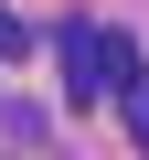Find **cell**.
I'll use <instances>...</instances> for the list:
<instances>
[{"label": "cell", "instance_id": "3", "mask_svg": "<svg viewBox=\"0 0 149 160\" xmlns=\"http://www.w3.org/2000/svg\"><path fill=\"white\" fill-rule=\"evenodd\" d=\"M11 43H22V22H11V11H0V53H11Z\"/></svg>", "mask_w": 149, "mask_h": 160}, {"label": "cell", "instance_id": "2", "mask_svg": "<svg viewBox=\"0 0 149 160\" xmlns=\"http://www.w3.org/2000/svg\"><path fill=\"white\" fill-rule=\"evenodd\" d=\"M117 107H128V139H138V149H149V64H138V75H128V86H117Z\"/></svg>", "mask_w": 149, "mask_h": 160}, {"label": "cell", "instance_id": "1", "mask_svg": "<svg viewBox=\"0 0 149 160\" xmlns=\"http://www.w3.org/2000/svg\"><path fill=\"white\" fill-rule=\"evenodd\" d=\"M53 43H64V96H74V107H96L107 86H128V75H138V43L107 32V22H64Z\"/></svg>", "mask_w": 149, "mask_h": 160}]
</instances>
